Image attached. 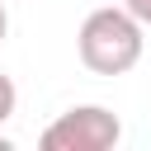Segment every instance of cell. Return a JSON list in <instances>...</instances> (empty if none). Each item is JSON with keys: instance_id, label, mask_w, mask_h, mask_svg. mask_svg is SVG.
Masks as SVG:
<instances>
[{"instance_id": "obj_1", "label": "cell", "mask_w": 151, "mask_h": 151, "mask_svg": "<svg viewBox=\"0 0 151 151\" xmlns=\"http://www.w3.org/2000/svg\"><path fill=\"white\" fill-rule=\"evenodd\" d=\"M142 19H132L123 5H104V9H90L80 33H76V52L85 61V71L94 76H127L137 61H142Z\"/></svg>"}, {"instance_id": "obj_2", "label": "cell", "mask_w": 151, "mask_h": 151, "mask_svg": "<svg viewBox=\"0 0 151 151\" xmlns=\"http://www.w3.org/2000/svg\"><path fill=\"white\" fill-rule=\"evenodd\" d=\"M38 142H42V151H109L123 142V123L104 104H76V109L57 113Z\"/></svg>"}, {"instance_id": "obj_3", "label": "cell", "mask_w": 151, "mask_h": 151, "mask_svg": "<svg viewBox=\"0 0 151 151\" xmlns=\"http://www.w3.org/2000/svg\"><path fill=\"white\" fill-rule=\"evenodd\" d=\"M14 104H19V90H14V80L0 71V123H9V118H14Z\"/></svg>"}, {"instance_id": "obj_4", "label": "cell", "mask_w": 151, "mask_h": 151, "mask_svg": "<svg viewBox=\"0 0 151 151\" xmlns=\"http://www.w3.org/2000/svg\"><path fill=\"white\" fill-rule=\"evenodd\" d=\"M123 9L132 19H142V24H151V0H123Z\"/></svg>"}, {"instance_id": "obj_5", "label": "cell", "mask_w": 151, "mask_h": 151, "mask_svg": "<svg viewBox=\"0 0 151 151\" xmlns=\"http://www.w3.org/2000/svg\"><path fill=\"white\" fill-rule=\"evenodd\" d=\"M5 33H9V14H5V0H0V42H5Z\"/></svg>"}]
</instances>
